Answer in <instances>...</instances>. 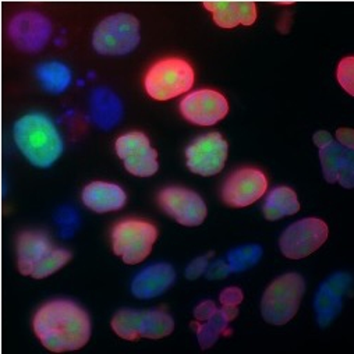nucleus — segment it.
<instances>
[{"instance_id": "f257e3e1", "label": "nucleus", "mask_w": 354, "mask_h": 354, "mask_svg": "<svg viewBox=\"0 0 354 354\" xmlns=\"http://www.w3.org/2000/svg\"><path fill=\"white\" fill-rule=\"evenodd\" d=\"M32 328L42 346L53 353L74 351L91 337V318L77 303L52 300L34 315Z\"/></svg>"}, {"instance_id": "f03ea898", "label": "nucleus", "mask_w": 354, "mask_h": 354, "mask_svg": "<svg viewBox=\"0 0 354 354\" xmlns=\"http://www.w3.org/2000/svg\"><path fill=\"white\" fill-rule=\"evenodd\" d=\"M17 148L35 167H50L63 153L64 142L53 120L39 112L20 118L13 129Z\"/></svg>"}, {"instance_id": "7ed1b4c3", "label": "nucleus", "mask_w": 354, "mask_h": 354, "mask_svg": "<svg viewBox=\"0 0 354 354\" xmlns=\"http://www.w3.org/2000/svg\"><path fill=\"white\" fill-rule=\"evenodd\" d=\"M196 80L193 66L180 57H166L153 63L144 78L147 94L155 101H170L189 93Z\"/></svg>"}, {"instance_id": "20e7f679", "label": "nucleus", "mask_w": 354, "mask_h": 354, "mask_svg": "<svg viewBox=\"0 0 354 354\" xmlns=\"http://www.w3.org/2000/svg\"><path fill=\"white\" fill-rule=\"evenodd\" d=\"M306 283L299 274H286L275 279L265 290L261 301L263 319L272 325H285L297 314Z\"/></svg>"}, {"instance_id": "39448f33", "label": "nucleus", "mask_w": 354, "mask_h": 354, "mask_svg": "<svg viewBox=\"0 0 354 354\" xmlns=\"http://www.w3.org/2000/svg\"><path fill=\"white\" fill-rule=\"evenodd\" d=\"M140 21L127 13L106 17L93 35L94 49L104 56L129 55L140 45Z\"/></svg>"}, {"instance_id": "423d86ee", "label": "nucleus", "mask_w": 354, "mask_h": 354, "mask_svg": "<svg viewBox=\"0 0 354 354\" xmlns=\"http://www.w3.org/2000/svg\"><path fill=\"white\" fill-rule=\"evenodd\" d=\"M158 229L145 221L126 219L119 222L112 232V247L116 255L129 265L142 262L152 251Z\"/></svg>"}, {"instance_id": "0eeeda50", "label": "nucleus", "mask_w": 354, "mask_h": 354, "mask_svg": "<svg viewBox=\"0 0 354 354\" xmlns=\"http://www.w3.org/2000/svg\"><path fill=\"white\" fill-rule=\"evenodd\" d=\"M112 329L126 340H137L140 337L162 339L173 332L174 321L160 310H122L113 317Z\"/></svg>"}, {"instance_id": "6e6552de", "label": "nucleus", "mask_w": 354, "mask_h": 354, "mask_svg": "<svg viewBox=\"0 0 354 354\" xmlns=\"http://www.w3.org/2000/svg\"><path fill=\"white\" fill-rule=\"evenodd\" d=\"M326 223L317 218H306L290 225L279 240L281 251L290 259H301L315 252L328 239Z\"/></svg>"}, {"instance_id": "1a4fd4ad", "label": "nucleus", "mask_w": 354, "mask_h": 354, "mask_svg": "<svg viewBox=\"0 0 354 354\" xmlns=\"http://www.w3.org/2000/svg\"><path fill=\"white\" fill-rule=\"evenodd\" d=\"M8 35L21 52L37 53L48 45L52 37V23L38 12H20L9 21Z\"/></svg>"}, {"instance_id": "9d476101", "label": "nucleus", "mask_w": 354, "mask_h": 354, "mask_svg": "<svg viewBox=\"0 0 354 354\" xmlns=\"http://www.w3.org/2000/svg\"><path fill=\"white\" fill-rule=\"evenodd\" d=\"M268 190V180L259 169L243 167L233 171L223 185L222 200L232 208H245Z\"/></svg>"}, {"instance_id": "9b49d317", "label": "nucleus", "mask_w": 354, "mask_h": 354, "mask_svg": "<svg viewBox=\"0 0 354 354\" xmlns=\"http://www.w3.org/2000/svg\"><path fill=\"white\" fill-rule=\"evenodd\" d=\"M187 167L200 176H215L225 167L227 142L219 133H209L196 138L186 149Z\"/></svg>"}, {"instance_id": "f8f14e48", "label": "nucleus", "mask_w": 354, "mask_h": 354, "mask_svg": "<svg viewBox=\"0 0 354 354\" xmlns=\"http://www.w3.org/2000/svg\"><path fill=\"white\" fill-rule=\"evenodd\" d=\"M116 152L129 173L138 177L153 176L158 169V152L141 131L127 133L116 140Z\"/></svg>"}, {"instance_id": "ddd939ff", "label": "nucleus", "mask_w": 354, "mask_h": 354, "mask_svg": "<svg viewBox=\"0 0 354 354\" xmlns=\"http://www.w3.org/2000/svg\"><path fill=\"white\" fill-rule=\"evenodd\" d=\"M162 209L177 223L198 226L207 218V205L194 192L182 187H167L158 197Z\"/></svg>"}, {"instance_id": "4468645a", "label": "nucleus", "mask_w": 354, "mask_h": 354, "mask_svg": "<svg viewBox=\"0 0 354 354\" xmlns=\"http://www.w3.org/2000/svg\"><path fill=\"white\" fill-rule=\"evenodd\" d=\"M183 118L197 126H214L229 113L227 100L215 90H198L183 98Z\"/></svg>"}, {"instance_id": "2eb2a0df", "label": "nucleus", "mask_w": 354, "mask_h": 354, "mask_svg": "<svg viewBox=\"0 0 354 354\" xmlns=\"http://www.w3.org/2000/svg\"><path fill=\"white\" fill-rule=\"evenodd\" d=\"M353 149H348L339 142L319 148L324 177L328 183L339 182L346 189H353L354 185V162Z\"/></svg>"}, {"instance_id": "dca6fc26", "label": "nucleus", "mask_w": 354, "mask_h": 354, "mask_svg": "<svg viewBox=\"0 0 354 354\" xmlns=\"http://www.w3.org/2000/svg\"><path fill=\"white\" fill-rule=\"evenodd\" d=\"M176 281V272L169 263H153L144 268L131 282V293L148 300L163 295Z\"/></svg>"}, {"instance_id": "f3484780", "label": "nucleus", "mask_w": 354, "mask_h": 354, "mask_svg": "<svg viewBox=\"0 0 354 354\" xmlns=\"http://www.w3.org/2000/svg\"><path fill=\"white\" fill-rule=\"evenodd\" d=\"M348 285L350 277L346 274H336L322 283L315 297L317 318L321 326L329 325L340 313L342 297Z\"/></svg>"}, {"instance_id": "a211bd4d", "label": "nucleus", "mask_w": 354, "mask_h": 354, "mask_svg": "<svg viewBox=\"0 0 354 354\" xmlns=\"http://www.w3.org/2000/svg\"><path fill=\"white\" fill-rule=\"evenodd\" d=\"M82 203L98 214H106L122 209L127 203L126 192L113 183L93 182L82 190Z\"/></svg>"}, {"instance_id": "6ab92c4d", "label": "nucleus", "mask_w": 354, "mask_h": 354, "mask_svg": "<svg viewBox=\"0 0 354 354\" xmlns=\"http://www.w3.org/2000/svg\"><path fill=\"white\" fill-rule=\"evenodd\" d=\"M204 8L221 28L248 27L257 20V5L254 2H205Z\"/></svg>"}, {"instance_id": "aec40b11", "label": "nucleus", "mask_w": 354, "mask_h": 354, "mask_svg": "<svg viewBox=\"0 0 354 354\" xmlns=\"http://www.w3.org/2000/svg\"><path fill=\"white\" fill-rule=\"evenodd\" d=\"M53 248L41 232H23L17 239V267L21 275H31L35 265Z\"/></svg>"}, {"instance_id": "412c9836", "label": "nucleus", "mask_w": 354, "mask_h": 354, "mask_svg": "<svg viewBox=\"0 0 354 354\" xmlns=\"http://www.w3.org/2000/svg\"><path fill=\"white\" fill-rule=\"evenodd\" d=\"M91 118L102 130H112L123 119V104L109 88L101 86L91 95Z\"/></svg>"}, {"instance_id": "4be33fe9", "label": "nucleus", "mask_w": 354, "mask_h": 354, "mask_svg": "<svg viewBox=\"0 0 354 354\" xmlns=\"http://www.w3.org/2000/svg\"><path fill=\"white\" fill-rule=\"evenodd\" d=\"M300 211L297 194L289 187L274 189L263 203L262 212L268 221H278L285 216L295 215Z\"/></svg>"}, {"instance_id": "5701e85b", "label": "nucleus", "mask_w": 354, "mask_h": 354, "mask_svg": "<svg viewBox=\"0 0 354 354\" xmlns=\"http://www.w3.org/2000/svg\"><path fill=\"white\" fill-rule=\"evenodd\" d=\"M37 78L44 90L49 94H63L71 85V70L62 62L42 63L37 68Z\"/></svg>"}, {"instance_id": "b1692460", "label": "nucleus", "mask_w": 354, "mask_h": 354, "mask_svg": "<svg viewBox=\"0 0 354 354\" xmlns=\"http://www.w3.org/2000/svg\"><path fill=\"white\" fill-rule=\"evenodd\" d=\"M237 314V307L222 306V310H216V313L211 318L204 321V324H196L201 348L211 347L219 339V336L226 332L229 322L234 319Z\"/></svg>"}, {"instance_id": "393cba45", "label": "nucleus", "mask_w": 354, "mask_h": 354, "mask_svg": "<svg viewBox=\"0 0 354 354\" xmlns=\"http://www.w3.org/2000/svg\"><path fill=\"white\" fill-rule=\"evenodd\" d=\"M71 259V252L64 250V248H52L37 265L34 271L31 272L30 277L34 279H44L59 270H62L64 265Z\"/></svg>"}, {"instance_id": "a878e982", "label": "nucleus", "mask_w": 354, "mask_h": 354, "mask_svg": "<svg viewBox=\"0 0 354 354\" xmlns=\"http://www.w3.org/2000/svg\"><path fill=\"white\" fill-rule=\"evenodd\" d=\"M262 250L258 245H244L236 248L227 255V265L230 272H243L252 265H255L261 258Z\"/></svg>"}, {"instance_id": "bb28decb", "label": "nucleus", "mask_w": 354, "mask_h": 354, "mask_svg": "<svg viewBox=\"0 0 354 354\" xmlns=\"http://www.w3.org/2000/svg\"><path fill=\"white\" fill-rule=\"evenodd\" d=\"M336 77L343 90L351 97L354 95V57L348 56L340 60Z\"/></svg>"}, {"instance_id": "cd10ccee", "label": "nucleus", "mask_w": 354, "mask_h": 354, "mask_svg": "<svg viewBox=\"0 0 354 354\" xmlns=\"http://www.w3.org/2000/svg\"><path fill=\"white\" fill-rule=\"evenodd\" d=\"M219 300L223 307H237L243 301V292L239 288H227L221 293Z\"/></svg>"}, {"instance_id": "c85d7f7f", "label": "nucleus", "mask_w": 354, "mask_h": 354, "mask_svg": "<svg viewBox=\"0 0 354 354\" xmlns=\"http://www.w3.org/2000/svg\"><path fill=\"white\" fill-rule=\"evenodd\" d=\"M208 268V257H200L194 259L186 270L187 279H197L200 278Z\"/></svg>"}, {"instance_id": "c756f323", "label": "nucleus", "mask_w": 354, "mask_h": 354, "mask_svg": "<svg viewBox=\"0 0 354 354\" xmlns=\"http://www.w3.org/2000/svg\"><path fill=\"white\" fill-rule=\"evenodd\" d=\"M207 270H208V278L209 279H222L227 274H230L227 262H225L222 259H219L215 263H212L211 267H208Z\"/></svg>"}, {"instance_id": "7c9ffc66", "label": "nucleus", "mask_w": 354, "mask_h": 354, "mask_svg": "<svg viewBox=\"0 0 354 354\" xmlns=\"http://www.w3.org/2000/svg\"><path fill=\"white\" fill-rule=\"evenodd\" d=\"M216 306L212 303V301H204V303H201L197 308H196V311H194V315H196V318L198 319V321H207L208 318H211L215 313H216Z\"/></svg>"}, {"instance_id": "2f4dec72", "label": "nucleus", "mask_w": 354, "mask_h": 354, "mask_svg": "<svg viewBox=\"0 0 354 354\" xmlns=\"http://www.w3.org/2000/svg\"><path fill=\"white\" fill-rule=\"evenodd\" d=\"M337 141L340 145L348 148V149H353V138H354V134H353V130H348V129H339L337 133Z\"/></svg>"}, {"instance_id": "473e14b6", "label": "nucleus", "mask_w": 354, "mask_h": 354, "mask_svg": "<svg viewBox=\"0 0 354 354\" xmlns=\"http://www.w3.org/2000/svg\"><path fill=\"white\" fill-rule=\"evenodd\" d=\"M333 141L332 136L328 133V131H318L315 136H314V142L318 148H322L328 144H330Z\"/></svg>"}]
</instances>
